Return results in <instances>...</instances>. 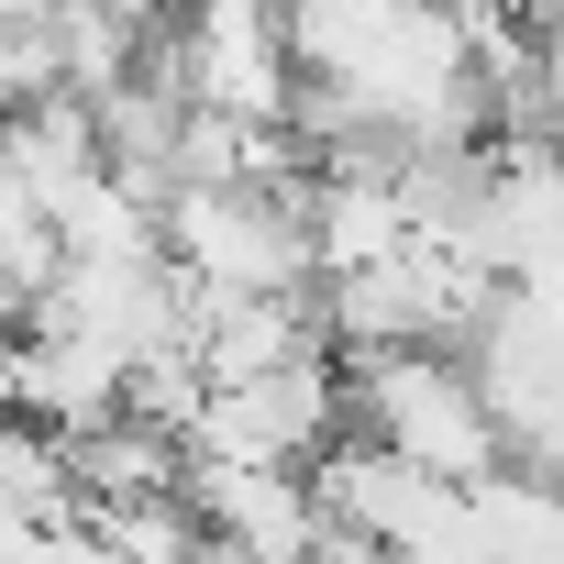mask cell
Here are the masks:
<instances>
[{
	"instance_id": "obj_1",
	"label": "cell",
	"mask_w": 564,
	"mask_h": 564,
	"mask_svg": "<svg viewBox=\"0 0 564 564\" xmlns=\"http://www.w3.org/2000/svg\"><path fill=\"white\" fill-rule=\"evenodd\" d=\"M344 432L377 443L388 465L432 476V487H487L509 454H498V421L476 399V366L443 355V344H410V355H355L344 366Z\"/></svg>"
},
{
	"instance_id": "obj_4",
	"label": "cell",
	"mask_w": 564,
	"mask_h": 564,
	"mask_svg": "<svg viewBox=\"0 0 564 564\" xmlns=\"http://www.w3.org/2000/svg\"><path fill=\"white\" fill-rule=\"evenodd\" d=\"M177 498H188V520H199L210 542H243V553H265V564H311V553L333 542L311 476H276V465H188Z\"/></svg>"
},
{
	"instance_id": "obj_2",
	"label": "cell",
	"mask_w": 564,
	"mask_h": 564,
	"mask_svg": "<svg viewBox=\"0 0 564 564\" xmlns=\"http://www.w3.org/2000/svg\"><path fill=\"white\" fill-rule=\"evenodd\" d=\"M166 265L188 276L199 300H300L322 289L311 254V177L300 188H177L166 199Z\"/></svg>"
},
{
	"instance_id": "obj_3",
	"label": "cell",
	"mask_w": 564,
	"mask_h": 564,
	"mask_svg": "<svg viewBox=\"0 0 564 564\" xmlns=\"http://www.w3.org/2000/svg\"><path fill=\"white\" fill-rule=\"evenodd\" d=\"M454 355L476 366V399H487V421H498L509 476H531V487L564 498V322H542V311H520V300H487Z\"/></svg>"
}]
</instances>
